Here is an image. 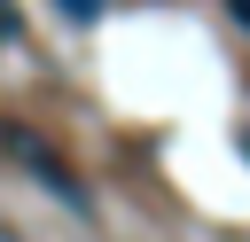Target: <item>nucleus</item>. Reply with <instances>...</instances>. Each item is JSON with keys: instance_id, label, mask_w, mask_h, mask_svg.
Returning a JSON list of instances; mask_svg holds the SVG:
<instances>
[{"instance_id": "f257e3e1", "label": "nucleus", "mask_w": 250, "mask_h": 242, "mask_svg": "<svg viewBox=\"0 0 250 242\" xmlns=\"http://www.w3.org/2000/svg\"><path fill=\"white\" fill-rule=\"evenodd\" d=\"M0 141H8V148H16V164H23V172H39V187H55L70 211L86 203V187H78V172L55 156V141H39V133H23V125H0Z\"/></svg>"}, {"instance_id": "f03ea898", "label": "nucleus", "mask_w": 250, "mask_h": 242, "mask_svg": "<svg viewBox=\"0 0 250 242\" xmlns=\"http://www.w3.org/2000/svg\"><path fill=\"white\" fill-rule=\"evenodd\" d=\"M16 23H23V16H16V0H0V47L16 39Z\"/></svg>"}, {"instance_id": "7ed1b4c3", "label": "nucleus", "mask_w": 250, "mask_h": 242, "mask_svg": "<svg viewBox=\"0 0 250 242\" xmlns=\"http://www.w3.org/2000/svg\"><path fill=\"white\" fill-rule=\"evenodd\" d=\"M62 8H70L78 23H94V16H102V0H62Z\"/></svg>"}, {"instance_id": "20e7f679", "label": "nucleus", "mask_w": 250, "mask_h": 242, "mask_svg": "<svg viewBox=\"0 0 250 242\" xmlns=\"http://www.w3.org/2000/svg\"><path fill=\"white\" fill-rule=\"evenodd\" d=\"M227 8H234V23H242V31H250V0H227Z\"/></svg>"}, {"instance_id": "39448f33", "label": "nucleus", "mask_w": 250, "mask_h": 242, "mask_svg": "<svg viewBox=\"0 0 250 242\" xmlns=\"http://www.w3.org/2000/svg\"><path fill=\"white\" fill-rule=\"evenodd\" d=\"M242 156H250V125H242Z\"/></svg>"}]
</instances>
